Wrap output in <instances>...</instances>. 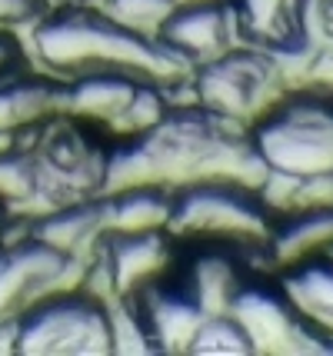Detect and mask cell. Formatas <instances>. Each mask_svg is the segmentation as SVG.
Instances as JSON below:
<instances>
[{
  "label": "cell",
  "mask_w": 333,
  "mask_h": 356,
  "mask_svg": "<svg viewBox=\"0 0 333 356\" xmlns=\"http://www.w3.org/2000/svg\"><path fill=\"white\" fill-rule=\"evenodd\" d=\"M87 280L83 260L24 233L0 247V326L37 307L40 300L77 290Z\"/></svg>",
  "instance_id": "5"
},
{
  "label": "cell",
  "mask_w": 333,
  "mask_h": 356,
  "mask_svg": "<svg viewBox=\"0 0 333 356\" xmlns=\"http://www.w3.org/2000/svg\"><path fill=\"white\" fill-rule=\"evenodd\" d=\"M327 20H330V27H333V0L327 3Z\"/></svg>",
  "instance_id": "23"
},
{
  "label": "cell",
  "mask_w": 333,
  "mask_h": 356,
  "mask_svg": "<svg viewBox=\"0 0 333 356\" xmlns=\"http://www.w3.org/2000/svg\"><path fill=\"white\" fill-rule=\"evenodd\" d=\"M277 77L280 70L273 67L267 50H227L197 67V107H204L223 124L257 120L277 104L270 100L277 90Z\"/></svg>",
  "instance_id": "6"
},
{
  "label": "cell",
  "mask_w": 333,
  "mask_h": 356,
  "mask_svg": "<svg viewBox=\"0 0 333 356\" xmlns=\"http://www.w3.org/2000/svg\"><path fill=\"white\" fill-rule=\"evenodd\" d=\"M167 266H170V243L163 230L107 236L100 247V270L111 290L124 300H133L147 286L160 283Z\"/></svg>",
  "instance_id": "8"
},
{
  "label": "cell",
  "mask_w": 333,
  "mask_h": 356,
  "mask_svg": "<svg viewBox=\"0 0 333 356\" xmlns=\"http://www.w3.org/2000/svg\"><path fill=\"white\" fill-rule=\"evenodd\" d=\"M243 277H240L237 264L227 250H206L200 253L190 266V286L187 293L197 300V307L210 316V313H227L234 296L240 293Z\"/></svg>",
  "instance_id": "16"
},
{
  "label": "cell",
  "mask_w": 333,
  "mask_h": 356,
  "mask_svg": "<svg viewBox=\"0 0 333 356\" xmlns=\"http://www.w3.org/2000/svg\"><path fill=\"white\" fill-rule=\"evenodd\" d=\"M20 70H27L24 44L14 37V31H0V80L14 77Z\"/></svg>",
  "instance_id": "20"
},
{
  "label": "cell",
  "mask_w": 333,
  "mask_h": 356,
  "mask_svg": "<svg viewBox=\"0 0 333 356\" xmlns=\"http://www.w3.org/2000/svg\"><path fill=\"white\" fill-rule=\"evenodd\" d=\"M7 220H10V207H7V203L0 200V233L7 230Z\"/></svg>",
  "instance_id": "22"
},
{
  "label": "cell",
  "mask_w": 333,
  "mask_h": 356,
  "mask_svg": "<svg viewBox=\"0 0 333 356\" xmlns=\"http://www.w3.org/2000/svg\"><path fill=\"white\" fill-rule=\"evenodd\" d=\"M280 290L317 337H333V264L327 257L290 266V273L280 280Z\"/></svg>",
  "instance_id": "14"
},
{
  "label": "cell",
  "mask_w": 333,
  "mask_h": 356,
  "mask_svg": "<svg viewBox=\"0 0 333 356\" xmlns=\"http://www.w3.org/2000/svg\"><path fill=\"white\" fill-rule=\"evenodd\" d=\"M133 300L154 346H163V350H187L200 320L206 316L187 290H160L157 283Z\"/></svg>",
  "instance_id": "12"
},
{
  "label": "cell",
  "mask_w": 333,
  "mask_h": 356,
  "mask_svg": "<svg viewBox=\"0 0 333 356\" xmlns=\"http://www.w3.org/2000/svg\"><path fill=\"white\" fill-rule=\"evenodd\" d=\"M64 80L33 74L31 67L0 80V134L33 137L64 113Z\"/></svg>",
  "instance_id": "10"
},
{
  "label": "cell",
  "mask_w": 333,
  "mask_h": 356,
  "mask_svg": "<svg viewBox=\"0 0 333 356\" xmlns=\"http://www.w3.org/2000/svg\"><path fill=\"white\" fill-rule=\"evenodd\" d=\"M234 33L237 31H234V17L227 3L190 0V3H177V10L160 31V44L174 50L187 67H200L227 54Z\"/></svg>",
  "instance_id": "7"
},
{
  "label": "cell",
  "mask_w": 333,
  "mask_h": 356,
  "mask_svg": "<svg viewBox=\"0 0 333 356\" xmlns=\"http://www.w3.org/2000/svg\"><path fill=\"white\" fill-rule=\"evenodd\" d=\"M44 10H47L44 0H0V31L31 27Z\"/></svg>",
  "instance_id": "19"
},
{
  "label": "cell",
  "mask_w": 333,
  "mask_h": 356,
  "mask_svg": "<svg viewBox=\"0 0 333 356\" xmlns=\"http://www.w3.org/2000/svg\"><path fill=\"white\" fill-rule=\"evenodd\" d=\"M307 3L310 0H227L234 31L267 54H290L303 47Z\"/></svg>",
  "instance_id": "9"
},
{
  "label": "cell",
  "mask_w": 333,
  "mask_h": 356,
  "mask_svg": "<svg viewBox=\"0 0 333 356\" xmlns=\"http://www.w3.org/2000/svg\"><path fill=\"white\" fill-rule=\"evenodd\" d=\"M31 47L40 67L67 80L113 70L167 87L187 70V63L157 37L124 31L104 10H90L87 3L47 7L31 24Z\"/></svg>",
  "instance_id": "1"
},
{
  "label": "cell",
  "mask_w": 333,
  "mask_h": 356,
  "mask_svg": "<svg viewBox=\"0 0 333 356\" xmlns=\"http://www.w3.org/2000/svg\"><path fill=\"white\" fill-rule=\"evenodd\" d=\"M190 353H213V356H237V353H254V343L247 340V333L230 313H210L200 320L197 333H193Z\"/></svg>",
  "instance_id": "18"
},
{
  "label": "cell",
  "mask_w": 333,
  "mask_h": 356,
  "mask_svg": "<svg viewBox=\"0 0 333 356\" xmlns=\"http://www.w3.org/2000/svg\"><path fill=\"white\" fill-rule=\"evenodd\" d=\"M170 203H174V197L163 193L154 184L107 190V197L97 200L104 236L167 230V223H170Z\"/></svg>",
  "instance_id": "13"
},
{
  "label": "cell",
  "mask_w": 333,
  "mask_h": 356,
  "mask_svg": "<svg viewBox=\"0 0 333 356\" xmlns=\"http://www.w3.org/2000/svg\"><path fill=\"white\" fill-rule=\"evenodd\" d=\"M17 353H111L113 320L104 300L90 290H67L7 323Z\"/></svg>",
  "instance_id": "3"
},
{
  "label": "cell",
  "mask_w": 333,
  "mask_h": 356,
  "mask_svg": "<svg viewBox=\"0 0 333 356\" xmlns=\"http://www.w3.org/2000/svg\"><path fill=\"white\" fill-rule=\"evenodd\" d=\"M323 257H327V260H330V264H333V247L327 250V253H323Z\"/></svg>",
  "instance_id": "24"
},
{
  "label": "cell",
  "mask_w": 333,
  "mask_h": 356,
  "mask_svg": "<svg viewBox=\"0 0 333 356\" xmlns=\"http://www.w3.org/2000/svg\"><path fill=\"white\" fill-rule=\"evenodd\" d=\"M333 247V203L330 207H307L297 210L284 227H273L267 250L284 266H297L303 260L323 257Z\"/></svg>",
  "instance_id": "15"
},
{
  "label": "cell",
  "mask_w": 333,
  "mask_h": 356,
  "mask_svg": "<svg viewBox=\"0 0 333 356\" xmlns=\"http://www.w3.org/2000/svg\"><path fill=\"white\" fill-rule=\"evenodd\" d=\"M227 313L240 323L247 340L254 343V353L257 350H284L290 343L303 340L310 330L290 307L284 290H267V286H250V283L240 286Z\"/></svg>",
  "instance_id": "11"
},
{
  "label": "cell",
  "mask_w": 333,
  "mask_h": 356,
  "mask_svg": "<svg viewBox=\"0 0 333 356\" xmlns=\"http://www.w3.org/2000/svg\"><path fill=\"white\" fill-rule=\"evenodd\" d=\"M167 230L184 236H206L217 243L267 247L273 223L263 197L250 186L227 180H193L190 186L174 193Z\"/></svg>",
  "instance_id": "4"
},
{
  "label": "cell",
  "mask_w": 333,
  "mask_h": 356,
  "mask_svg": "<svg viewBox=\"0 0 333 356\" xmlns=\"http://www.w3.org/2000/svg\"><path fill=\"white\" fill-rule=\"evenodd\" d=\"M47 7H74V3H90V0H44Z\"/></svg>",
  "instance_id": "21"
},
{
  "label": "cell",
  "mask_w": 333,
  "mask_h": 356,
  "mask_svg": "<svg viewBox=\"0 0 333 356\" xmlns=\"http://www.w3.org/2000/svg\"><path fill=\"white\" fill-rule=\"evenodd\" d=\"M177 3L180 0H104L100 10L111 17L113 24H120L124 31L160 40V31L177 10Z\"/></svg>",
  "instance_id": "17"
},
{
  "label": "cell",
  "mask_w": 333,
  "mask_h": 356,
  "mask_svg": "<svg viewBox=\"0 0 333 356\" xmlns=\"http://www.w3.org/2000/svg\"><path fill=\"white\" fill-rule=\"evenodd\" d=\"M250 147L267 173L286 180H330L333 177V97L300 93L280 97L254 120Z\"/></svg>",
  "instance_id": "2"
}]
</instances>
